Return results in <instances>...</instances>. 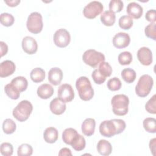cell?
Listing matches in <instances>:
<instances>
[{
    "mask_svg": "<svg viewBox=\"0 0 156 156\" xmlns=\"http://www.w3.org/2000/svg\"><path fill=\"white\" fill-rule=\"evenodd\" d=\"M126 129V122L121 119H113L102 121L99 126L100 133L105 137L110 138L119 134Z\"/></svg>",
    "mask_w": 156,
    "mask_h": 156,
    "instance_id": "6da1fadb",
    "label": "cell"
},
{
    "mask_svg": "<svg viewBox=\"0 0 156 156\" xmlns=\"http://www.w3.org/2000/svg\"><path fill=\"white\" fill-rule=\"evenodd\" d=\"M76 87L78 91L80 98L85 101L92 99L94 90L90 80L85 76H81L76 82Z\"/></svg>",
    "mask_w": 156,
    "mask_h": 156,
    "instance_id": "7a4b0ae2",
    "label": "cell"
},
{
    "mask_svg": "<svg viewBox=\"0 0 156 156\" xmlns=\"http://www.w3.org/2000/svg\"><path fill=\"white\" fill-rule=\"evenodd\" d=\"M111 104L114 114L124 116L127 113L129 99L126 95L122 94L115 95L111 100Z\"/></svg>",
    "mask_w": 156,
    "mask_h": 156,
    "instance_id": "3957f363",
    "label": "cell"
},
{
    "mask_svg": "<svg viewBox=\"0 0 156 156\" xmlns=\"http://www.w3.org/2000/svg\"><path fill=\"white\" fill-rule=\"evenodd\" d=\"M33 110L32 104L27 100L21 101L13 109L12 114L15 118L20 122L27 120Z\"/></svg>",
    "mask_w": 156,
    "mask_h": 156,
    "instance_id": "277c9868",
    "label": "cell"
},
{
    "mask_svg": "<svg viewBox=\"0 0 156 156\" xmlns=\"http://www.w3.org/2000/svg\"><path fill=\"white\" fill-rule=\"evenodd\" d=\"M154 84L152 77L148 74L141 76L135 87L136 94L141 98L147 96L152 90Z\"/></svg>",
    "mask_w": 156,
    "mask_h": 156,
    "instance_id": "5b68a950",
    "label": "cell"
},
{
    "mask_svg": "<svg viewBox=\"0 0 156 156\" xmlns=\"http://www.w3.org/2000/svg\"><path fill=\"white\" fill-rule=\"evenodd\" d=\"M104 55L94 49H88L84 52L82 60L87 65L92 68H96L99 64L105 61Z\"/></svg>",
    "mask_w": 156,
    "mask_h": 156,
    "instance_id": "8992f818",
    "label": "cell"
},
{
    "mask_svg": "<svg viewBox=\"0 0 156 156\" xmlns=\"http://www.w3.org/2000/svg\"><path fill=\"white\" fill-rule=\"evenodd\" d=\"M26 26L28 30L31 33L34 34L40 33L43 27L41 15L37 12L31 13L27 18Z\"/></svg>",
    "mask_w": 156,
    "mask_h": 156,
    "instance_id": "52a82bcc",
    "label": "cell"
},
{
    "mask_svg": "<svg viewBox=\"0 0 156 156\" xmlns=\"http://www.w3.org/2000/svg\"><path fill=\"white\" fill-rule=\"evenodd\" d=\"M102 4L97 1H93L86 5L83 10V15L88 19H93L103 11Z\"/></svg>",
    "mask_w": 156,
    "mask_h": 156,
    "instance_id": "ba28073f",
    "label": "cell"
},
{
    "mask_svg": "<svg viewBox=\"0 0 156 156\" xmlns=\"http://www.w3.org/2000/svg\"><path fill=\"white\" fill-rule=\"evenodd\" d=\"M71 40V36L68 30L65 29H60L54 34V42L59 48L67 46Z\"/></svg>",
    "mask_w": 156,
    "mask_h": 156,
    "instance_id": "9c48e42d",
    "label": "cell"
},
{
    "mask_svg": "<svg viewBox=\"0 0 156 156\" xmlns=\"http://www.w3.org/2000/svg\"><path fill=\"white\" fill-rule=\"evenodd\" d=\"M58 98L64 102H69L74 98V92L72 86L68 83L61 85L58 89Z\"/></svg>",
    "mask_w": 156,
    "mask_h": 156,
    "instance_id": "30bf717a",
    "label": "cell"
},
{
    "mask_svg": "<svg viewBox=\"0 0 156 156\" xmlns=\"http://www.w3.org/2000/svg\"><path fill=\"white\" fill-rule=\"evenodd\" d=\"M130 38L128 34L125 32H119L113 38V44L115 48L122 49L129 46Z\"/></svg>",
    "mask_w": 156,
    "mask_h": 156,
    "instance_id": "8fae6325",
    "label": "cell"
},
{
    "mask_svg": "<svg viewBox=\"0 0 156 156\" xmlns=\"http://www.w3.org/2000/svg\"><path fill=\"white\" fill-rule=\"evenodd\" d=\"M137 58L142 65L149 66L152 62V51L147 47H142L137 51Z\"/></svg>",
    "mask_w": 156,
    "mask_h": 156,
    "instance_id": "7c38bea8",
    "label": "cell"
},
{
    "mask_svg": "<svg viewBox=\"0 0 156 156\" xmlns=\"http://www.w3.org/2000/svg\"><path fill=\"white\" fill-rule=\"evenodd\" d=\"M22 48L25 52L28 54L35 53L38 49L36 40L32 37L26 36L22 40Z\"/></svg>",
    "mask_w": 156,
    "mask_h": 156,
    "instance_id": "4fadbf2b",
    "label": "cell"
},
{
    "mask_svg": "<svg viewBox=\"0 0 156 156\" xmlns=\"http://www.w3.org/2000/svg\"><path fill=\"white\" fill-rule=\"evenodd\" d=\"M126 11L129 16L132 18L138 19L142 16L143 9L139 4L135 2H132L127 5Z\"/></svg>",
    "mask_w": 156,
    "mask_h": 156,
    "instance_id": "5bb4252c",
    "label": "cell"
},
{
    "mask_svg": "<svg viewBox=\"0 0 156 156\" xmlns=\"http://www.w3.org/2000/svg\"><path fill=\"white\" fill-rule=\"evenodd\" d=\"M15 65L11 60H5L0 65V77H5L12 75L15 71Z\"/></svg>",
    "mask_w": 156,
    "mask_h": 156,
    "instance_id": "9a60e30c",
    "label": "cell"
},
{
    "mask_svg": "<svg viewBox=\"0 0 156 156\" xmlns=\"http://www.w3.org/2000/svg\"><path fill=\"white\" fill-rule=\"evenodd\" d=\"M49 107L52 113L60 115L65 112L66 110V104L65 102L62 101L58 98H55L51 101Z\"/></svg>",
    "mask_w": 156,
    "mask_h": 156,
    "instance_id": "2e32d148",
    "label": "cell"
},
{
    "mask_svg": "<svg viewBox=\"0 0 156 156\" xmlns=\"http://www.w3.org/2000/svg\"><path fill=\"white\" fill-rule=\"evenodd\" d=\"M63 78V72L59 68H52L48 72V80L54 85H58L60 83Z\"/></svg>",
    "mask_w": 156,
    "mask_h": 156,
    "instance_id": "e0dca14e",
    "label": "cell"
},
{
    "mask_svg": "<svg viewBox=\"0 0 156 156\" xmlns=\"http://www.w3.org/2000/svg\"><path fill=\"white\" fill-rule=\"evenodd\" d=\"M37 93L39 98L46 99L52 96L54 93V88L48 83H43L38 88Z\"/></svg>",
    "mask_w": 156,
    "mask_h": 156,
    "instance_id": "ac0fdd59",
    "label": "cell"
},
{
    "mask_svg": "<svg viewBox=\"0 0 156 156\" xmlns=\"http://www.w3.org/2000/svg\"><path fill=\"white\" fill-rule=\"evenodd\" d=\"M96 122L93 118H87L82 124V131L85 135L88 136H91L95 129Z\"/></svg>",
    "mask_w": 156,
    "mask_h": 156,
    "instance_id": "d6986e66",
    "label": "cell"
},
{
    "mask_svg": "<svg viewBox=\"0 0 156 156\" xmlns=\"http://www.w3.org/2000/svg\"><path fill=\"white\" fill-rule=\"evenodd\" d=\"M58 130L53 127H49L46 128L43 133L44 140L48 143H55L58 139Z\"/></svg>",
    "mask_w": 156,
    "mask_h": 156,
    "instance_id": "ffe728a7",
    "label": "cell"
},
{
    "mask_svg": "<svg viewBox=\"0 0 156 156\" xmlns=\"http://www.w3.org/2000/svg\"><path fill=\"white\" fill-rule=\"evenodd\" d=\"M97 150L101 155L107 156L112 153V146L108 141L100 140L97 144Z\"/></svg>",
    "mask_w": 156,
    "mask_h": 156,
    "instance_id": "44dd1931",
    "label": "cell"
},
{
    "mask_svg": "<svg viewBox=\"0 0 156 156\" xmlns=\"http://www.w3.org/2000/svg\"><path fill=\"white\" fill-rule=\"evenodd\" d=\"M10 83L20 93L24 91L28 85L27 79L23 76H18L13 79Z\"/></svg>",
    "mask_w": 156,
    "mask_h": 156,
    "instance_id": "7402d4cb",
    "label": "cell"
},
{
    "mask_svg": "<svg viewBox=\"0 0 156 156\" xmlns=\"http://www.w3.org/2000/svg\"><path fill=\"white\" fill-rule=\"evenodd\" d=\"M100 19L102 24L105 26H112L115 23L116 15L112 11L106 10L101 14Z\"/></svg>",
    "mask_w": 156,
    "mask_h": 156,
    "instance_id": "603a6c76",
    "label": "cell"
},
{
    "mask_svg": "<svg viewBox=\"0 0 156 156\" xmlns=\"http://www.w3.org/2000/svg\"><path fill=\"white\" fill-rule=\"evenodd\" d=\"M30 77L34 82L39 83L44 79L45 72L41 68H35L31 71Z\"/></svg>",
    "mask_w": 156,
    "mask_h": 156,
    "instance_id": "cb8c5ba5",
    "label": "cell"
},
{
    "mask_svg": "<svg viewBox=\"0 0 156 156\" xmlns=\"http://www.w3.org/2000/svg\"><path fill=\"white\" fill-rule=\"evenodd\" d=\"M78 135L76 130L73 128L66 129L62 133V140L67 144H71L74 138Z\"/></svg>",
    "mask_w": 156,
    "mask_h": 156,
    "instance_id": "d4e9b609",
    "label": "cell"
},
{
    "mask_svg": "<svg viewBox=\"0 0 156 156\" xmlns=\"http://www.w3.org/2000/svg\"><path fill=\"white\" fill-rule=\"evenodd\" d=\"M85 144L86 142L84 137L78 133V135L73 140L70 145L75 151H80L85 148Z\"/></svg>",
    "mask_w": 156,
    "mask_h": 156,
    "instance_id": "484cf974",
    "label": "cell"
},
{
    "mask_svg": "<svg viewBox=\"0 0 156 156\" xmlns=\"http://www.w3.org/2000/svg\"><path fill=\"white\" fill-rule=\"evenodd\" d=\"M121 77L125 82L130 83L135 80L136 73L135 70L132 68H125L121 72Z\"/></svg>",
    "mask_w": 156,
    "mask_h": 156,
    "instance_id": "4316f807",
    "label": "cell"
},
{
    "mask_svg": "<svg viewBox=\"0 0 156 156\" xmlns=\"http://www.w3.org/2000/svg\"><path fill=\"white\" fill-rule=\"evenodd\" d=\"M144 129L149 133L156 132V119L154 118H146L143 121Z\"/></svg>",
    "mask_w": 156,
    "mask_h": 156,
    "instance_id": "83f0119b",
    "label": "cell"
},
{
    "mask_svg": "<svg viewBox=\"0 0 156 156\" xmlns=\"http://www.w3.org/2000/svg\"><path fill=\"white\" fill-rule=\"evenodd\" d=\"M16 128L15 122L12 119H6L2 123V129L5 133L12 134L13 133Z\"/></svg>",
    "mask_w": 156,
    "mask_h": 156,
    "instance_id": "f1b7e54d",
    "label": "cell"
},
{
    "mask_svg": "<svg viewBox=\"0 0 156 156\" xmlns=\"http://www.w3.org/2000/svg\"><path fill=\"white\" fill-rule=\"evenodd\" d=\"M118 24L121 29L128 30L133 26V20L128 15H123L119 18Z\"/></svg>",
    "mask_w": 156,
    "mask_h": 156,
    "instance_id": "f546056e",
    "label": "cell"
},
{
    "mask_svg": "<svg viewBox=\"0 0 156 156\" xmlns=\"http://www.w3.org/2000/svg\"><path fill=\"white\" fill-rule=\"evenodd\" d=\"M4 91L6 94L12 99H18L20 96V92H19L11 83H8L5 86Z\"/></svg>",
    "mask_w": 156,
    "mask_h": 156,
    "instance_id": "4dcf8cb0",
    "label": "cell"
},
{
    "mask_svg": "<svg viewBox=\"0 0 156 156\" xmlns=\"http://www.w3.org/2000/svg\"><path fill=\"white\" fill-rule=\"evenodd\" d=\"M119 63L122 65H129L132 61V55L129 51L121 52L118 57Z\"/></svg>",
    "mask_w": 156,
    "mask_h": 156,
    "instance_id": "1f68e13d",
    "label": "cell"
},
{
    "mask_svg": "<svg viewBox=\"0 0 156 156\" xmlns=\"http://www.w3.org/2000/svg\"><path fill=\"white\" fill-rule=\"evenodd\" d=\"M33 148L28 144H21L17 151V154L18 156H30L32 154Z\"/></svg>",
    "mask_w": 156,
    "mask_h": 156,
    "instance_id": "d6a6232c",
    "label": "cell"
},
{
    "mask_svg": "<svg viewBox=\"0 0 156 156\" xmlns=\"http://www.w3.org/2000/svg\"><path fill=\"white\" fill-rule=\"evenodd\" d=\"M1 23L6 27L11 26L15 21L14 17L12 14L8 13H2L0 16Z\"/></svg>",
    "mask_w": 156,
    "mask_h": 156,
    "instance_id": "836d02e7",
    "label": "cell"
},
{
    "mask_svg": "<svg viewBox=\"0 0 156 156\" xmlns=\"http://www.w3.org/2000/svg\"><path fill=\"white\" fill-rule=\"evenodd\" d=\"M98 70L100 73L105 77H109L112 73V66L108 63L105 62H102L99 64Z\"/></svg>",
    "mask_w": 156,
    "mask_h": 156,
    "instance_id": "e575fe53",
    "label": "cell"
},
{
    "mask_svg": "<svg viewBox=\"0 0 156 156\" xmlns=\"http://www.w3.org/2000/svg\"><path fill=\"white\" fill-rule=\"evenodd\" d=\"M122 83L121 80L116 77H114L112 79H110L107 83V86L110 90L112 91H117L119 90L121 87Z\"/></svg>",
    "mask_w": 156,
    "mask_h": 156,
    "instance_id": "d590c367",
    "label": "cell"
},
{
    "mask_svg": "<svg viewBox=\"0 0 156 156\" xmlns=\"http://www.w3.org/2000/svg\"><path fill=\"white\" fill-rule=\"evenodd\" d=\"M124 7L123 2L121 0H111L109 2V9L113 13L119 12Z\"/></svg>",
    "mask_w": 156,
    "mask_h": 156,
    "instance_id": "8d00e7d4",
    "label": "cell"
},
{
    "mask_svg": "<svg viewBox=\"0 0 156 156\" xmlns=\"http://www.w3.org/2000/svg\"><path fill=\"white\" fill-rule=\"evenodd\" d=\"M144 32L146 35L154 40L156 39V27L155 23H151L148 24L144 29Z\"/></svg>",
    "mask_w": 156,
    "mask_h": 156,
    "instance_id": "74e56055",
    "label": "cell"
},
{
    "mask_svg": "<svg viewBox=\"0 0 156 156\" xmlns=\"http://www.w3.org/2000/svg\"><path fill=\"white\" fill-rule=\"evenodd\" d=\"M156 95L154 94L152 97L146 102L145 105V108L146 110L152 114H155L156 113Z\"/></svg>",
    "mask_w": 156,
    "mask_h": 156,
    "instance_id": "f35d334b",
    "label": "cell"
},
{
    "mask_svg": "<svg viewBox=\"0 0 156 156\" xmlns=\"http://www.w3.org/2000/svg\"><path fill=\"white\" fill-rule=\"evenodd\" d=\"M1 153L4 156H10L13 154V148L12 145L9 143H3L1 144Z\"/></svg>",
    "mask_w": 156,
    "mask_h": 156,
    "instance_id": "ab89813d",
    "label": "cell"
},
{
    "mask_svg": "<svg viewBox=\"0 0 156 156\" xmlns=\"http://www.w3.org/2000/svg\"><path fill=\"white\" fill-rule=\"evenodd\" d=\"M91 77L96 84H102L105 81L106 79V77L100 73L98 69H96L93 71Z\"/></svg>",
    "mask_w": 156,
    "mask_h": 156,
    "instance_id": "60d3db41",
    "label": "cell"
},
{
    "mask_svg": "<svg viewBox=\"0 0 156 156\" xmlns=\"http://www.w3.org/2000/svg\"><path fill=\"white\" fill-rule=\"evenodd\" d=\"M145 18L147 21L151 23H155L156 18H155V10L151 9L149 10L145 15Z\"/></svg>",
    "mask_w": 156,
    "mask_h": 156,
    "instance_id": "b9f144b4",
    "label": "cell"
},
{
    "mask_svg": "<svg viewBox=\"0 0 156 156\" xmlns=\"http://www.w3.org/2000/svg\"><path fill=\"white\" fill-rule=\"evenodd\" d=\"M0 45H1V57L4 56L5 55L8 51V46L5 43L4 41H1L0 42Z\"/></svg>",
    "mask_w": 156,
    "mask_h": 156,
    "instance_id": "7bdbcfd3",
    "label": "cell"
},
{
    "mask_svg": "<svg viewBox=\"0 0 156 156\" xmlns=\"http://www.w3.org/2000/svg\"><path fill=\"white\" fill-rule=\"evenodd\" d=\"M58 155H72L71 150L66 147H63L60 149Z\"/></svg>",
    "mask_w": 156,
    "mask_h": 156,
    "instance_id": "ee69618b",
    "label": "cell"
},
{
    "mask_svg": "<svg viewBox=\"0 0 156 156\" xmlns=\"http://www.w3.org/2000/svg\"><path fill=\"white\" fill-rule=\"evenodd\" d=\"M155 138H153L152 140H151L150 142H149V147L151 151L152 152L153 155H155L154 152L155 151Z\"/></svg>",
    "mask_w": 156,
    "mask_h": 156,
    "instance_id": "f6af8a7d",
    "label": "cell"
},
{
    "mask_svg": "<svg viewBox=\"0 0 156 156\" xmlns=\"http://www.w3.org/2000/svg\"><path fill=\"white\" fill-rule=\"evenodd\" d=\"M5 2L10 7H15L19 3H20V0H12V1H5Z\"/></svg>",
    "mask_w": 156,
    "mask_h": 156,
    "instance_id": "bcb514c9",
    "label": "cell"
}]
</instances>
